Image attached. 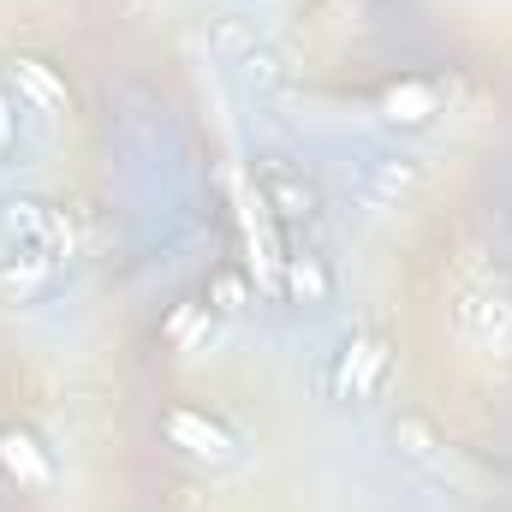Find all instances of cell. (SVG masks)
Segmentation results:
<instances>
[{
	"mask_svg": "<svg viewBox=\"0 0 512 512\" xmlns=\"http://www.w3.org/2000/svg\"><path fill=\"white\" fill-rule=\"evenodd\" d=\"M453 328L465 346H483V352H507L512 346V298L501 286H465L453 298Z\"/></svg>",
	"mask_w": 512,
	"mask_h": 512,
	"instance_id": "1",
	"label": "cell"
},
{
	"mask_svg": "<svg viewBox=\"0 0 512 512\" xmlns=\"http://www.w3.org/2000/svg\"><path fill=\"white\" fill-rule=\"evenodd\" d=\"M262 203H268L286 227H316V221H322V191H316L298 167H262Z\"/></svg>",
	"mask_w": 512,
	"mask_h": 512,
	"instance_id": "3",
	"label": "cell"
},
{
	"mask_svg": "<svg viewBox=\"0 0 512 512\" xmlns=\"http://www.w3.org/2000/svg\"><path fill=\"white\" fill-rule=\"evenodd\" d=\"M0 465H6V477H18L24 489H48V483H54L48 453H42L36 435H24V429H6V435H0Z\"/></svg>",
	"mask_w": 512,
	"mask_h": 512,
	"instance_id": "9",
	"label": "cell"
},
{
	"mask_svg": "<svg viewBox=\"0 0 512 512\" xmlns=\"http://www.w3.org/2000/svg\"><path fill=\"white\" fill-rule=\"evenodd\" d=\"M209 304H215L221 316H239V310H245V280H239V274H215V280H209Z\"/></svg>",
	"mask_w": 512,
	"mask_h": 512,
	"instance_id": "14",
	"label": "cell"
},
{
	"mask_svg": "<svg viewBox=\"0 0 512 512\" xmlns=\"http://www.w3.org/2000/svg\"><path fill=\"white\" fill-rule=\"evenodd\" d=\"M382 370H387V352L376 340H346V352L334 364V393L340 399H370L382 387Z\"/></svg>",
	"mask_w": 512,
	"mask_h": 512,
	"instance_id": "5",
	"label": "cell"
},
{
	"mask_svg": "<svg viewBox=\"0 0 512 512\" xmlns=\"http://www.w3.org/2000/svg\"><path fill=\"white\" fill-rule=\"evenodd\" d=\"M54 268H60V256H54V251L6 245V256H0V286H6L12 298H36V292H48V286H54Z\"/></svg>",
	"mask_w": 512,
	"mask_h": 512,
	"instance_id": "6",
	"label": "cell"
},
{
	"mask_svg": "<svg viewBox=\"0 0 512 512\" xmlns=\"http://www.w3.org/2000/svg\"><path fill=\"white\" fill-rule=\"evenodd\" d=\"M12 90H18V102H30L36 114H66V78H54V66L48 60H30V54H18L12 66Z\"/></svg>",
	"mask_w": 512,
	"mask_h": 512,
	"instance_id": "7",
	"label": "cell"
},
{
	"mask_svg": "<svg viewBox=\"0 0 512 512\" xmlns=\"http://www.w3.org/2000/svg\"><path fill=\"white\" fill-rule=\"evenodd\" d=\"M393 447H399L411 465H429V459H435V429L405 411V417H393Z\"/></svg>",
	"mask_w": 512,
	"mask_h": 512,
	"instance_id": "13",
	"label": "cell"
},
{
	"mask_svg": "<svg viewBox=\"0 0 512 512\" xmlns=\"http://www.w3.org/2000/svg\"><path fill=\"white\" fill-rule=\"evenodd\" d=\"M286 286L304 304H328V292H334V280H328V268L316 256H286Z\"/></svg>",
	"mask_w": 512,
	"mask_h": 512,
	"instance_id": "11",
	"label": "cell"
},
{
	"mask_svg": "<svg viewBox=\"0 0 512 512\" xmlns=\"http://www.w3.org/2000/svg\"><path fill=\"white\" fill-rule=\"evenodd\" d=\"M167 441L185 447L191 459H209V465L233 459V435H227L221 423H209L203 411H191V405H173V411H167Z\"/></svg>",
	"mask_w": 512,
	"mask_h": 512,
	"instance_id": "4",
	"label": "cell"
},
{
	"mask_svg": "<svg viewBox=\"0 0 512 512\" xmlns=\"http://www.w3.org/2000/svg\"><path fill=\"white\" fill-rule=\"evenodd\" d=\"M382 114H387V126H405V131L429 126V120L441 114V102H435V84H423V78L387 84V90H382Z\"/></svg>",
	"mask_w": 512,
	"mask_h": 512,
	"instance_id": "8",
	"label": "cell"
},
{
	"mask_svg": "<svg viewBox=\"0 0 512 512\" xmlns=\"http://www.w3.org/2000/svg\"><path fill=\"white\" fill-rule=\"evenodd\" d=\"M209 48L227 60V66H239L245 54L256 48V30L245 18H233V12H221V18H209Z\"/></svg>",
	"mask_w": 512,
	"mask_h": 512,
	"instance_id": "10",
	"label": "cell"
},
{
	"mask_svg": "<svg viewBox=\"0 0 512 512\" xmlns=\"http://www.w3.org/2000/svg\"><path fill=\"white\" fill-rule=\"evenodd\" d=\"M370 197L376 203H399V197H411L417 191V167L411 161H370Z\"/></svg>",
	"mask_w": 512,
	"mask_h": 512,
	"instance_id": "12",
	"label": "cell"
},
{
	"mask_svg": "<svg viewBox=\"0 0 512 512\" xmlns=\"http://www.w3.org/2000/svg\"><path fill=\"white\" fill-rule=\"evenodd\" d=\"M0 239L6 245H36V251H72V233L60 221V209H48L42 197H0Z\"/></svg>",
	"mask_w": 512,
	"mask_h": 512,
	"instance_id": "2",
	"label": "cell"
},
{
	"mask_svg": "<svg viewBox=\"0 0 512 512\" xmlns=\"http://www.w3.org/2000/svg\"><path fill=\"white\" fill-rule=\"evenodd\" d=\"M12 149H18V108L0 96V161H6Z\"/></svg>",
	"mask_w": 512,
	"mask_h": 512,
	"instance_id": "15",
	"label": "cell"
}]
</instances>
